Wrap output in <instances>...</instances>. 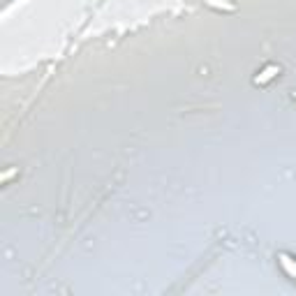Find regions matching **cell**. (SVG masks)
I'll return each instance as SVG.
<instances>
[{
  "label": "cell",
  "mask_w": 296,
  "mask_h": 296,
  "mask_svg": "<svg viewBox=\"0 0 296 296\" xmlns=\"http://www.w3.org/2000/svg\"><path fill=\"white\" fill-rule=\"evenodd\" d=\"M280 74V65H275V63H271V65H266L262 72H257V77L253 79L255 86H266L269 81H273L275 77Z\"/></svg>",
  "instance_id": "obj_1"
},
{
  "label": "cell",
  "mask_w": 296,
  "mask_h": 296,
  "mask_svg": "<svg viewBox=\"0 0 296 296\" xmlns=\"http://www.w3.org/2000/svg\"><path fill=\"white\" fill-rule=\"evenodd\" d=\"M278 262H280V266H282V271H285L291 280H296V259L289 257L287 253H280L278 255Z\"/></svg>",
  "instance_id": "obj_2"
},
{
  "label": "cell",
  "mask_w": 296,
  "mask_h": 296,
  "mask_svg": "<svg viewBox=\"0 0 296 296\" xmlns=\"http://www.w3.org/2000/svg\"><path fill=\"white\" fill-rule=\"evenodd\" d=\"M209 5L218 7V10H225V12H234V5H225V3H218V0H209Z\"/></svg>",
  "instance_id": "obj_3"
},
{
  "label": "cell",
  "mask_w": 296,
  "mask_h": 296,
  "mask_svg": "<svg viewBox=\"0 0 296 296\" xmlns=\"http://www.w3.org/2000/svg\"><path fill=\"white\" fill-rule=\"evenodd\" d=\"M291 100H294V102H296V90H291Z\"/></svg>",
  "instance_id": "obj_4"
}]
</instances>
